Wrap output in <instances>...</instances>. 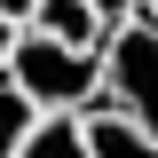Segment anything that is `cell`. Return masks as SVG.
Here are the masks:
<instances>
[{
    "mask_svg": "<svg viewBox=\"0 0 158 158\" xmlns=\"http://www.w3.org/2000/svg\"><path fill=\"white\" fill-rule=\"evenodd\" d=\"M8 79L40 111H87L103 95V48H71V40H48L24 24L16 32V56H8Z\"/></svg>",
    "mask_w": 158,
    "mask_h": 158,
    "instance_id": "obj_1",
    "label": "cell"
},
{
    "mask_svg": "<svg viewBox=\"0 0 158 158\" xmlns=\"http://www.w3.org/2000/svg\"><path fill=\"white\" fill-rule=\"evenodd\" d=\"M103 95L111 111H127L142 135H158V24L127 16L111 40H103Z\"/></svg>",
    "mask_w": 158,
    "mask_h": 158,
    "instance_id": "obj_2",
    "label": "cell"
},
{
    "mask_svg": "<svg viewBox=\"0 0 158 158\" xmlns=\"http://www.w3.org/2000/svg\"><path fill=\"white\" fill-rule=\"evenodd\" d=\"M32 32L71 40V48H103V40H111V24H103L87 0H40V8H32Z\"/></svg>",
    "mask_w": 158,
    "mask_h": 158,
    "instance_id": "obj_3",
    "label": "cell"
},
{
    "mask_svg": "<svg viewBox=\"0 0 158 158\" xmlns=\"http://www.w3.org/2000/svg\"><path fill=\"white\" fill-rule=\"evenodd\" d=\"M87 158H158V135H142L127 111H95L87 118Z\"/></svg>",
    "mask_w": 158,
    "mask_h": 158,
    "instance_id": "obj_4",
    "label": "cell"
},
{
    "mask_svg": "<svg viewBox=\"0 0 158 158\" xmlns=\"http://www.w3.org/2000/svg\"><path fill=\"white\" fill-rule=\"evenodd\" d=\"M16 158H87V118L79 111H40V127L24 135Z\"/></svg>",
    "mask_w": 158,
    "mask_h": 158,
    "instance_id": "obj_5",
    "label": "cell"
},
{
    "mask_svg": "<svg viewBox=\"0 0 158 158\" xmlns=\"http://www.w3.org/2000/svg\"><path fill=\"white\" fill-rule=\"evenodd\" d=\"M32 127H40V103L24 95V87H16V79H8V71H0V158H16Z\"/></svg>",
    "mask_w": 158,
    "mask_h": 158,
    "instance_id": "obj_6",
    "label": "cell"
},
{
    "mask_svg": "<svg viewBox=\"0 0 158 158\" xmlns=\"http://www.w3.org/2000/svg\"><path fill=\"white\" fill-rule=\"evenodd\" d=\"M87 8H95V16L111 24V32H118V24H127V16H142V0H87Z\"/></svg>",
    "mask_w": 158,
    "mask_h": 158,
    "instance_id": "obj_7",
    "label": "cell"
},
{
    "mask_svg": "<svg viewBox=\"0 0 158 158\" xmlns=\"http://www.w3.org/2000/svg\"><path fill=\"white\" fill-rule=\"evenodd\" d=\"M16 32H24V24H8V16H0V71H8V56H16Z\"/></svg>",
    "mask_w": 158,
    "mask_h": 158,
    "instance_id": "obj_8",
    "label": "cell"
},
{
    "mask_svg": "<svg viewBox=\"0 0 158 158\" xmlns=\"http://www.w3.org/2000/svg\"><path fill=\"white\" fill-rule=\"evenodd\" d=\"M32 8H40V0H0V16H8V24H32Z\"/></svg>",
    "mask_w": 158,
    "mask_h": 158,
    "instance_id": "obj_9",
    "label": "cell"
},
{
    "mask_svg": "<svg viewBox=\"0 0 158 158\" xmlns=\"http://www.w3.org/2000/svg\"><path fill=\"white\" fill-rule=\"evenodd\" d=\"M142 16H150V24H158V0H142Z\"/></svg>",
    "mask_w": 158,
    "mask_h": 158,
    "instance_id": "obj_10",
    "label": "cell"
}]
</instances>
